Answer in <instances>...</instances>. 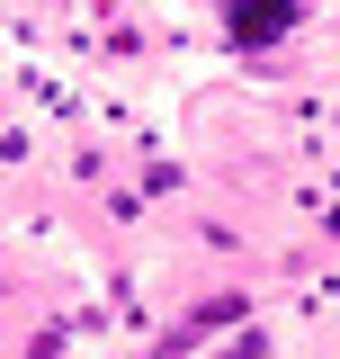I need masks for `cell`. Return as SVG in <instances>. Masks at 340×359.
Wrapping results in <instances>:
<instances>
[{
    "instance_id": "1",
    "label": "cell",
    "mask_w": 340,
    "mask_h": 359,
    "mask_svg": "<svg viewBox=\"0 0 340 359\" xmlns=\"http://www.w3.org/2000/svg\"><path fill=\"white\" fill-rule=\"evenodd\" d=\"M304 18V0H224V36L233 45H269V36H287Z\"/></svg>"
}]
</instances>
